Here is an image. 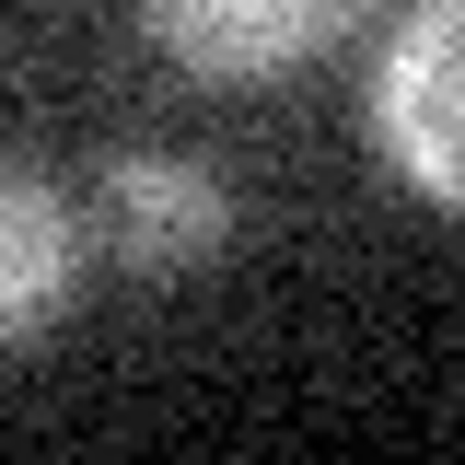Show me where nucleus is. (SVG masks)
I'll list each match as a JSON object with an SVG mask.
<instances>
[{
    "label": "nucleus",
    "mask_w": 465,
    "mask_h": 465,
    "mask_svg": "<svg viewBox=\"0 0 465 465\" xmlns=\"http://www.w3.org/2000/svg\"><path fill=\"white\" fill-rule=\"evenodd\" d=\"M372 140L430 210H465V0L396 12V35L372 58Z\"/></svg>",
    "instance_id": "nucleus-1"
},
{
    "label": "nucleus",
    "mask_w": 465,
    "mask_h": 465,
    "mask_svg": "<svg viewBox=\"0 0 465 465\" xmlns=\"http://www.w3.org/2000/svg\"><path fill=\"white\" fill-rule=\"evenodd\" d=\"M82 291V222L35 163H0V349L47 338Z\"/></svg>",
    "instance_id": "nucleus-4"
},
{
    "label": "nucleus",
    "mask_w": 465,
    "mask_h": 465,
    "mask_svg": "<svg viewBox=\"0 0 465 465\" xmlns=\"http://www.w3.org/2000/svg\"><path fill=\"white\" fill-rule=\"evenodd\" d=\"M105 244L140 280H174L232 244V186L198 152H116L105 163Z\"/></svg>",
    "instance_id": "nucleus-3"
},
{
    "label": "nucleus",
    "mask_w": 465,
    "mask_h": 465,
    "mask_svg": "<svg viewBox=\"0 0 465 465\" xmlns=\"http://www.w3.org/2000/svg\"><path fill=\"white\" fill-rule=\"evenodd\" d=\"M152 47L210 70V82H280L302 58H326L361 24V0H140Z\"/></svg>",
    "instance_id": "nucleus-2"
}]
</instances>
